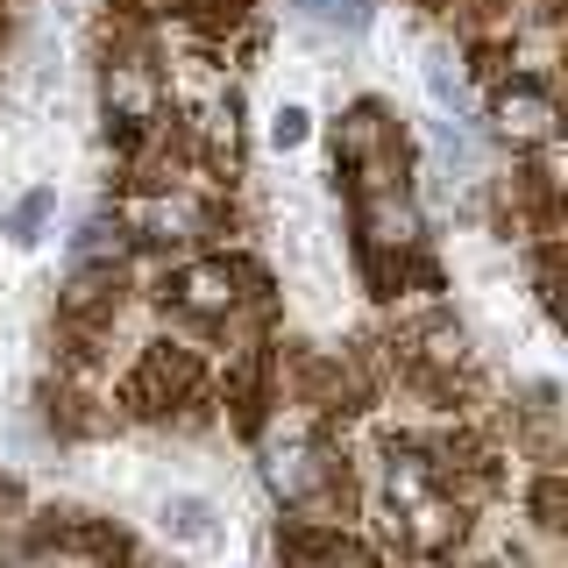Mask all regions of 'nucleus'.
Instances as JSON below:
<instances>
[{
	"mask_svg": "<svg viewBox=\"0 0 568 568\" xmlns=\"http://www.w3.org/2000/svg\"><path fill=\"white\" fill-rule=\"evenodd\" d=\"M206 519H213V511H206V505H200V497H178V505H171V511H164V526H171V532H178V540H206V532H213V526H206Z\"/></svg>",
	"mask_w": 568,
	"mask_h": 568,
	"instance_id": "nucleus-7",
	"label": "nucleus"
},
{
	"mask_svg": "<svg viewBox=\"0 0 568 568\" xmlns=\"http://www.w3.org/2000/svg\"><path fill=\"white\" fill-rule=\"evenodd\" d=\"M263 484H271L284 505H298V497H313L320 484H327V469H320V455L306 448V440H277V448L263 455Z\"/></svg>",
	"mask_w": 568,
	"mask_h": 568,
	"instance_id": "nucleus-1",
	"label": "nucleus"
},
{
	"mask_svg": "<svg viewBox=\"0 0 568 568\" xmlns=\"http://www.w3.org/2000/svg\"><path fill=\"white\" fill-rule=\"evenodd\" d=\"M497 129L511 142H547L555 135V100L532 93V85H511V93H497Z\"/></svg>",
	"mask_w": 568,
	"mask_h": 568,
	"instance_id": "nucleus-2",
	"label": "nucleus"
},
{
	"mask_svg": "<svg viewBox=\"0 0 568 568\" xmlns=\"http://www.w3.org/2000/svg\"><path fill=\"white\" fill-rule=\"evenodd\" d=\"M413 206H405V200H390V192H369V242H377V248H405V242H413Z\"/></svg>",
	"mask_w": 568,
	"mask_h": 568,
	"instance_id": "nucleus-5",
	"label": "nucleus"
},
{
	"mask_svg": "<svg viewBox=\"0 0 568 568\" xmlns=\"http://www.w3.org/2000/svg\"><path fill=\"white\" fill-rule=\"evenodd\" d=\"M292 22L320 36H363L369 29V0H292Z\"/></svg>",
	"mask_w": 568,
	"mask_h": 568,
	"instance_id": "nucleus-4",
	"label": "nucleus"
},
{
	"mask_svg": "<svg viewBox=\"0 0 568 568\" xmlns=\"http://www.w3.org/2000/svg\"><path fill=\"white\" fill-rule=\"evenodd\" d=\"M178 306L185 313H227L235 306V271H227V263H192V271L178 277Z\"/></svg>",
	"mask_w": 568,
	"mask_h": 568,
	"instance_id": "nucleus-3",
	"label": "nucleus"
},
{
	"mask_svg": "<svg viewBox=\"0 0 568 568\" xmlns=\"http://www.w3.org/2000/svg\"><path fill=\"white\" fill-rule=\"evenodd\" d=\"M426 85H434V100H440V106H462V79H455V71L440 64V58H434V71H426Z\"/></svg>",
	"mask_w": 568,
	"mask_h": 568,
	"instance_id": "nucleus-11",
	"label": "nucleus"
},
{
	"mask_svg": "<svg viewBox=\"0 0 568 568\" xmlns=\"http://www.w3.org/2000/svg\"><path fill=\"white\" fill-rule=\"evenodd\" d=\"M114 100L121 106H129V121H150V79H142V71H121V79H114Z\"/></svg>",
	"mask_w": 568,
	"mask_h": 568,
	"instance_id": "nucleus-8",
	"label": "nucleus"
},
{
	"mask_svg": "<svg viewBox=\"0 0 568 568\" xmlns=\"http://www.w3.org/2000/svg\"><path fill=\"white\" fill-rule=\"evenodd\" d=\"M43 213H50V192H29V200H22V206H14V221H8V235H14V242H29V235H36V221H43Z\"/></svg>",
	"mask_w": 568,
	"mask_h": 568,
	"instance_id": "nucleus-10",
	"label": "nucleus"
},
{
	"mask_svg": "<svg viewBox=\"0 0 568 568\" xmlns=\"http://www.w3.org/2000/svg\"><path fill=\"white\" fill-rule=\"evenodd\" d=\"M142 227H150L156 242H185L192 227H200V213H192L185 200H156V206H142Z\"/></svg>",
	"mask_w": 568,
	"mask_h": 568,
	"instance_id": "nucleus-6",
	"label": "nucleus"
},
{
	"mask_svg": "<svg viewBox=\"0 0 568 568\" xmlns=\"http://www.w3.org/2000/svg\"><path fill=\"white\" fill-rule=\"evenodd\" d=\"M271 142H277V150H298V142H306V106H277Z\"/></svg>",
	"mask_w": 568,
	"mask_h": 568,
	"instance_id": "nucleus-9",
	"label": "nucleus"
}]
</instances>
